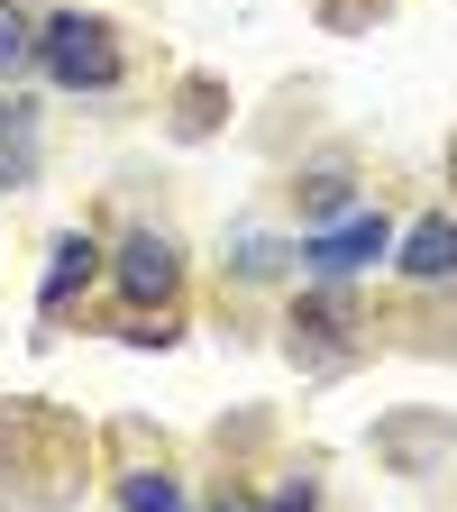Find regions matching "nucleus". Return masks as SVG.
Returning a JSON list of instances; mask_svg holds the SVG:
<instances>
[{"label": "nucleus", "mask_w": 457, "mask_h": 512, "mask_svg": "<svg viewBox=\"0 0 457 512\" xmlns=\"http://www.w3.org/2000/svg\"><path fill=\"white\" fill-rule=\"evenodd\" d=\"M37 64H46V83H64V92H110L119 83V37L101 19H83V10H64V19L37 28Z\"/></svg>", "instance_id": "f257e3e1"}, {"label": "nucleus", "mask_w": 457, "mask_h": 512, "mask_svg": "<svg viewBox=\"0 0 457 512\" xmlns=\"http://www.w3.org/2000/svg\"><path fill=\"white\" fill-rule=\"evenodd\" d=\"M375 256H394V229H384V211H348V220H330V229H311V238H302V275L348 284V275L375 266Z\"/></svg>", "instance_id": "f03ea898"}, {"label": "nucleus", "mask_w": 457, "mask_h": 512, "mask_svg": "<svg viewBox=\"0 0 457 512\" xmlns=\"http://www.w3.org/2000/svg\"><path fill=\"white\" fill-rule=\"evenodd\" d=\"M110 275H119V293L138 302V311H147V302L165 311V302H174V284H183V247H174L165 229H128V238H119V256H110Z\"/></svg>", "instance_id": "7ed1b4c3"}, {"label": "nucleus", "mask_w": 457, "mask_h": 512, "mask_svg": "<svg viewBox=\"0 0 457 512\" xmlns=\"http://www.w3.org/2000/svg\"><path fill=\"white\" fill-rule=\"evenodd\" d=\"M394 266H403L412 284H448V275H457V220H448V211L412 220V229L394 238Z\"/></svg>", "instance_id": "20e7f679"}, {"label": "nucleus", "mask_w": 457, "mask_h": 512, "mask_svg": "<svg viewBox=\"0 0 457 512\" xmlns=\"http://www.w3.org/2000/svg\"><path fill=\"white\" fill-rule=\"evenodd\" d=\"M92 266H101V238H92V229H64V238L46 247V284H37V302L64 311V302H74V284H92Z\"/></svg>", "instance_id": "39448f33"}, {"label": "nucleus", "mask_w": 457, "mask_h": 512, "mask_svg": "<svg viewBox=\"0 0 457 512\" xmlns=\"http://www.w3.org/2000/svg\"><path fill=\"white\" fill-rule=\"evenodd\" d=\"M37 165H46V138H37V110L10 92L0 101V183H37Z\"/></svg>", "instance_id": "423d86ee"}, {"label": "nucleus", "mask_w": 457, "mask_h": 512, "mask_svg": "<svg viewBox=\"0 0 457 512\" xmlns=\"http://www.w3.org/2000/svg\"><path fill=\"white\" fill-rule=\"evenodd\" d=\"M119 503H128V512H192L165 467H128V476H119Z\"/></svg>", "instance_id": "0eeeda50"}, {"label": "nucleus", "mask_w": 457, "mask_h": 512, "mask_svg": "<svg viewBox=\"0 0 457 512\" xmlns=\"http://www.w3.org/2000/svg\"><path fill=\"white\" fill-rule=\"evenodd\" d=\"M293 256H302V247H284V238H256V229H247V238L229 247V266H238L247 284H266V275H284V266H293Z\"/></svg>", "instance_id": "6e6552de"}, {"label": "nucleus", "mask_w": 457, "mask_h": 512, "mask_svg": "<svg viewBox=\"0 0 457 512\" xmlns=\"http://www.w3.org/2000/svg\"><path fill=\"white\" fill-rule=\"evenodd\" d=\"M19 64H37V28L0 0V74H19Z\"/></svg>", "instance_id": "1a4fd4ad"}, {"label": "nucleus", "mask_w": 457, "mask_h": 512, "mask_svg": "<svg viewBox=\"0 0 457 512\" xmlns=\"http://www.w3.org/2000/svg\"><path fill=\"white\" fill-rule=\"evenodd\" d=\"M302 211H311L320 229H330V220H348V174H311V183H302Z\"/></svg>", "instance_id": "9d476101"}, {"label": "nucleus", "mask_w": 457, "mask_h": 512, "mask_svg": "<svg viewBox=\"0 0 457 512\" xmlns=\"http://www.w3.org/2000/svg\"><path fill=\"white\" fill-rule=\"evenodd\" d=\"M311 503H320V485H311V476H293V485H284V494H275L266 512H311Z\"/></svg>", "instance_id": "9b49d317"}]
</instances>
